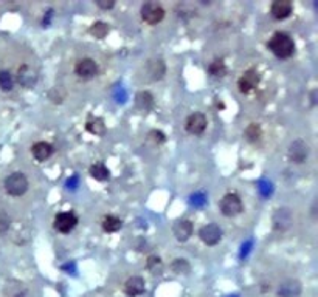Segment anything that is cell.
Segmentation results:
<instances>
[{"label": "cell", "mask_w": 318, "mask_h": 297, "mask_svg": "<svg viewBox=\"0 0 318 297\" xmlns=\"http://www.w3.org/2000/svg\"><path fill=\"white\" fill-rule=\"evenodd\" d=\"M86 129H87L92 135H95V136H103V135L106 133V126H104V121H103L101 118H92V120H89L87 124H86Z\"/></svg>", "instance_id": "obj_22"}, {"label": "cell", "mask_w": 318, "mask_h": 297, "mask_svg": "<svg viewBox=\"0 0 318 297\" xmlns=\"http://www.w3.org/2000/svg\"><path fill=\"white\" fill-rule=\"evenodd\" d=\"M149 135H151V138H152L155 143H165V140H166L165 135H163L162 132H158V130H152Z\"/></svg>", "instance_id": "obj_33"}, {"label": "cell", "mask_w": 318, "mask_h": 297, "mask_svg": "<svg viewBox=\"0 0 318 297\" xmlns=\"http://www.w3.org/2000/svg\"><path fill=\"white\" fill-rule=\"evenodd\" d=\"M8 228H10V217L5 212H0V234L7 232Z\"/></svg>", "instance_id": "obj_30"}, {"label": "cell", "mask_w": 318, "mask_h": 297, "mask_svg": "<svg viewBox=\"0 0 318 297\" xmlns=\"http://www.w3.org/2000/svg\"><path fill=\"white\" fill-rule=\"evenodd\" d=\"M292 10H293V7H292V2H289V0H275V2L272 4L270 13L276 21H284L292 14Z\"/></svg>", "instance_id": "obj_13"}, {"label": "cell", "mask_w": 318, "mask_h": 297, "mask_svg": "<svg viewBox=\"0 0 318 297\" xmlns=\"http://www.w3.org/2000/svg\"><path fill=\"white\" fill-rule=\"evenodd\" d=\"M207 203V198H205V195L203 193H194V195H191V205H194V206H203Z\"/></svg>", "instance_id": "obj_31"}, {"label": "cell", "mask_w": 318, "mask_h": 297, "mask_svg": "<svg viewBox=\"0 0 318 297\" xmlns=\"http://www.w3.org/2000/svg\"><path fill=\"white\" fill-rule=\"evenodd\" d=\"M143 22L147 25H157L165 19V10L158 2H146L140 10Z\"/></svg>", "instance_id": "obj_4"}, {"label": "cell", "mask_w": 318, "mask_h": 297, "mask_svg": "<svg viewBox=\"0 0 318 297\" xmlns=\"http://www.w3.org/2000/svg\"><path fill=\"white\" fill-rule=\"evenodd\" d=\"M207 124H208L207 116H205L203 113H200V112H196V113H191V115L186 118V121H185V129H186L188 133L199 136V135H202V133L207 130Z\"/></svg>", "instance_id": "obj_8"}, {"label": "cell", "mask_w": 318, "mask_h": 297, "mask_svg": "<svg viewBox=\"0 0 318 297\" xmlns=\"http://www.w3.org/2000/svg\"><path fill=\"white\" fill-rule=\"evenodd\" d=\"M144 280L140 277V275H134V277H129L124 283V292L130 297H137V295H141L144 292Z\"/></svg>", "instance_id": "obj_16"}, {"label": "cell", "mask_w": 318, "mask_h": 297, "mask_svg": "<svg viewBox=\"0 0 318 297\" xmlns=\"http://www.w3.org/2000/svg\"><path fill=\"white\" fill-rule=\"evenodd\" d=\"M199 237L200 240L208 245V246H214L220 242L222 239V229L216 225V223H208L205 226L200 228L199 231Z\"/></svg>", "instance_id": "obj_10"}, {"label": "cell", "mask_w": 318, "mask_h": 297, "mask_svg": "<svg viewBox=\"0 0 318 297\" xmlns=\"http://www.w3.org/2000/svg\"><path fill=\"white\" fill-rule=\"evenodd\" d=\"M97 5L103 10H110V8L115 7V2H112V0H109V2H106V0H98Z\"/></svg>", "instance_id": "obj_34"}, {"label": "cell", "mask_w": 318, "mask_h": 297, "mask_svg": "<svg viewBox=\"0 0 318 297\" xmlns=\"http://www.w3.org/2000/svg\"><path fill=\"white\" fill-rule=\"evenodd\" d=\"M149 67H151L149 73L152 74V79H154V81L163 77V74H165V64H163L162 61H152Z\"/></svg>", "instance_id": "obj_25"}, {"label": "cell", "mask_w": 318, "mask_h": 297, "mask_svg": "<svg viewBox=\"0 0 318 297\" xmlns=\"http://www.w3.org/2000/svg\"><path fill=\"white\" fill-rule=\"evenodd\" d=\"M259 81H261L259 73H258L256 70L250 68V70L244 71V74L239 77V81H237V87H239V91H241V93L249 94V93H252L253 90L258 88Z\"/></svg>", "instance_id": "obj_5"}, {"label": "cell", "mask_w": 318, "mask_h": 297, "mask_svg": "<svg viewBox=\"0 0 318 297\" xmlns=\"http://www.w3.org/2000/svg\"><path fill=\"white\" fill-rule=\"evenodd\" d=\"M13 87H14V79H13L11 73L7 70H2L0 71V88H2L4 91H11Z\"/></svg>", "instance_id": "obj_24"}, {"label": "cell", "mask_w": 318, "mask_h": 297, "mask_svg": "<svg viewBox=\"0 0 318 297\" xmlns=\"http://www.w3.org/2000/svg\"><path fill=\"white\" fill-rule=\"evenodd\" d=\"M220 212L225 217H236L244 211V203L241 200V196L237 193H227L222 196V200L219 203Z\"/></svg>", "instance_id": "obj_3"}, {"label": "cell", "mask_w": 318, "mask_h": 297, "mask_svg": "<svg viewBox=\"0 0 318 297\" xmlns=\"http://www.w3.org/2000/svg\"><path fill=\"white\" fill-rule=\"evenodd\" d=\"M135 104L140 110H151L154 107V96L149 91H140L135 96Z\"/></svg>", "instance_id": "obj_18"}, {"label": "cell", "mask_w": 318, "mask_h": 297, "mask_svg": "<svg viewBox=\"0 0 318 297\" xmlns=\"http://www.w3.org/2000/svg\"><path fill=\"white\" fill-rule=\"evenodd\" d=\"M89 173H90L92 178H95V180H98V181H106V180H109V176H110L109 169H107L103 163H97V164L90 166Z\"/></svg>", "instance_id": "obj_20"}, {"label": "cell", "mask_w": 318, "mask_h": 297, "mask_svg": "<svg viewBox=\"0 0 318 297\" xmlns=\"http://www.w3.org/2000/svg\"><path fill=\"white\" fill-rule=\"evenodd\" d=\"M147 268H149L154 274L160 272V271H162V260H160V257H155V255L149 257V260H147Z\"/></svg>", "instance_id": "obj_29"}, {"label": "cell", "mask_w": 318, "mask_h": 297, "mask_svg": "<svg viewBox=\"0 0 318 297\" xmlns=\"http://www.w3.org/2000/svg\"><path fill=\"white\" fill-rule=\"evenodd\" d=\"M53 152H54V147L50 144V143H45V141H38V143H34L33 144V147H31V153H33V156L38 160V161H45V160H48L51 155H53Z\"/></svg>", "instance_id": "obj_17"}, {"label": "cell", "mask_w": 318, "mask_h": 297, "mask_svg": "<svg viewBox=\"0 0 318 297\" xmlns=\"http://www.w3.org/2000/svg\"><path fill=\"white\" fill-rule=\"evenodd\" d=\"M287 156L295 164L304 163L306 158L309 156V144L303 140H295L293 143H290L287 149Z\"/></svg>", "instance_id": "obj_6"}, {"label": "cell", "mask_w": 318, "mask_h": 297, "mask_svg": "<svg viewBox=\"0 0 318 297\" xmlns=\"http://www.w3.org/2000/svg\"><path fill=\"white\" fill-rule=\"evenodd\" d=\"M223 297H239L237 294H230V295H223Z\"/></svg>", "instance_id": "obj_35"}, {"label": "cell", "mask_w": 318, "mask_h": 297, "mask_svg": "<svg viewBox=\"0 0 318 297\" xmlns=\"http://www.w3.org/2000/svg\"><path fill=\"white\" fill-rule=\"evenodd\" d=\"M173 232L179 242H186L193 235V223L190 220H177L173 226Z\"/></svg>", "instance_id": "obj_15"}, {"label": "cell", "mask_w": 318, "mask_h": 297, "mask_svg": "<svg viewBox=\"0 0 318 297\" xmlns=\"http://www.w3.org/2000/svg\"><path fill=\"white\" fill-rule=\"evenodd\" d=\"M261 135H263V132H261V127L258 124H250L246 130V138L252 143L258 141L261 138Z\"/></svg>", "instance_id": "obj_28"}, {"label": "cell", "mask_w": 318, "mask_h": 297, "mask_svg": "<svg viewBox=\"0 0 318 297\" xmlns=\"http://www.w3.org/2000/svg\"><path fill=\"white\" fill-rule=\"evenodd\" d=\"M293 223V215L289 208H279L276 209L273 215V228L276 231H286L292 226Z\"/></svg>", "instance_id": "obj_11"}, {"label": "cell", "mask_w": 318, "mask_h": 297, "mask_svg": "<svg viewBox=\"0 0 318 297\" xmlns=\"http://www.w3.org/2000/svg\"><path fill=\"white\" fill-rule=\"evenodd\" d=\"M103 229H104V232H118L120 229H121V226H123V222L118 219V217H115V215H106L104 219H103Z\"/></svg>", "instance_id": "obj_21"}, {"label": "cell", "mask_w": 318, "mask_h": 297, "mask_svg": "<svg viewBox=\"0 0 318 297\" xmlns=\"http://www.w3.org/2000/svg\"><path fill=\"white\" fill-rule=\"evenodd\" d=\"M78 225V217L73 212H61L54 217L53 226L58 232L61 234H68L71 232Z\"/></svg>", "instance_id": "obj_7"}, {"label": "cell", "mask_w": 318, "mask_h": 297, "mask_svg": "<svg viewBox=\"0 0 318 297\" xmlns=\"http://www.w3.org/2000/svg\"><path fill=\"white\" fill-rule=\"evenodd\" d=\"M301 283L295 279H287L278 286V297H300Z\"/></svg>", "instance_id": "obj_12"}, {"label": "cell", "mask_w": 318, "mask_h": 297, "mask_svg": "<svg viewBox=\"0 0 318 297\" xmlns=\"http://www.w3.org/2000/svg\"><path fill=\"white\" fill-rule=\"evenodd\" d=\"M7 297H27V288L21 282H10L5 286Z\"/></svg>", "instance_id": "obj_19"}, {"label": "cell", "mask_w": 318, "mask_h": 297, "mask_svg": "<svg viewBox=\"0 0 318 297\" xmlns=\"http://www.w3.org/2000/svg\"><path fill=\"white\" fill-rule=\"evenodd\" d=\"M208 71L214 77H223L228 70H227V65H225V62L222 59H214L210 64V67H208Z\"/></svg>", "instance_id": "obj_23"}, {"label": "cell", "mask_w": 318, "mask_h": 297, "mask_svg": "<svg viewBox=\"0 0 318 297\" xmlns=\"http://www.w3.org/2000/svg\"><path fill=\"white\" fill-rule=\"evenodd\" d=\"M5 190L11 196H22L28 190V180L22 172H13L5 178Z\"/></svg>", "instance_id": "obj_2"}, {"label": "cell", "mask_w": 318, "mask_h": 297, "mask_svg": "<svg viewBox=\"0 0 318 297\" xmlns=\"http://www.w3.org/2000/svg\"><path fill=\"white\" fill-rule=\"evenodd\" d=\"M259 190H261V193H263L264 196H269V195L272 193V183H269V181H263L261 186H259Z\"/></svg>", "instance_id": "obj_32"}, {"label": "cell", "mask_w": 318, "mask_h": 297, "mask_svg": "<svg viewBox=\"0 0 318 297\" xmlns=\"http://www.w3.org/2000/svg\"><path fill=\"white\" fill-rule=\"evenodd\" d=\"M16 77H17V82H19L22 87H27V88H31V87L38 82V73H36V70H33L30 65H22V67H19Z\"/></svg>", "instance_id": "obj_14"}, {"label": "cell", "mask_w": 318, "mask_h": 297, "mask_svg": "<svg viewBox=\"0 0 318 297\" xmlns=\"http://www.w3.org/2000/svg\"><path fill=\"white\" fill-rule=\"evenodd\" d=\"M90 33H92L95 37L103 39V37H106V34L109 33V27H107L104 22H95V24L90 27Z\"/></svg>", "instance_id": "obj_27"}, {"label": "cell", "mask_w": 318, "mask_h": 297, "mask_svg": "<svg viewBox=\"0 0 318 297\" xmlns=\"http://www.w3.org/2000/svg\"><path fill=\"white\" fill-rule=\"evenodd\" d=\"M269 50L278 59H289L295 53V42L293 39L283 31H276L267 44Z\"/></svg>", "instance_id": "obj_1"}, {"label": "cell", "mask_w": 318, "mask_h": 297, "mask_svg": "<svg viewBox=\"0 0 318 297\" xmlns=\"http://www.w3.org/2000/svg\"><path fill=\"white\" fill-rule=\"evenodd\" d=\"M171 268L177 274H188L191 271V266H190V263L185 259H176L173 262V265H171Z\"/></svg>", "instance_id": "obj_26"}, {"label": "cell", "mask_w": 318, "mask_h": 297, "mask_svg": "<svg viewBox=\"0 0 318 297\" xmlns=\"http://www.w3.org/2000/svg\"><path fill=\"white\" fill-rule=\"evenodd\" d=\"M74 73L78 77L81 79H92L98 74V64L90 59V57H84L81 61H78L74 65Z\"/></svg>", "instance_id": "obj_9"}]
</instances>
